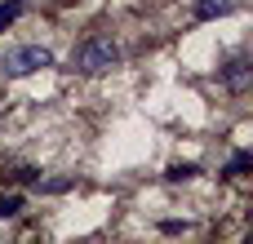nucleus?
Returning <instances> with one entry per match:
<instances>
[{
  "label": "nucleus",
  "instance_id": "20e7f679",
  "mask_svg": "<svg viewBox=\"0 0 253 244\" xmlns=\"http://www.w3.org/2000/svg\"><path fill=\"white\" fill-rule=\"evenodd\" d=\"M236 9V0H196V18L200 22H213V18H227Z\"/></svg>",
  "mask_w": 253,
  "mask_h": 244
},
{
  "label": "nucleus",
  "instance_id": "1a4fd4ad",
  "mask_svg": "<svg viewBox=\"0 0 253 244\" xmlns=\"http://www.w3.org/2000/svg\"><path fill=\"white\" fill-rule=\"evenodd\" d=\"M67 187H71V182H67V178H49V182H44V187H40V191H44V196H62V191H67Z\"/></svg>",
  "mask_w": 253,
  "mask_h": 244
},
{
  "label": "nucleus",
  "instance_id": "0eeeda50",
  "mask_svg": "<svg viewBox=\"0 0 253 244\" xmlns=\"http://www.w3.org/2000/svg\"><path fill=\"white\" fill-rule=\"evenodd\" d=\"M22 213V196H0V218H18Z\"/></svg>",
  "mask_w": 253,
  "mask_h": 244
},
{
  "label": "nucleus",
  "instance_id": "39448f33",
  "mask_svg": "<svg viewBox=\"0 0 253 244\" xmlns=\"http://www.w3.org/2000/svg\"><path fill=\"white\" fill-rule=\"evenodd\" d=\"M249 169H253V156H249V151H236V156L227 160V173H231V178H240V173H249Z\"/></svg>",
  "mask_w": 253,
  "mask_h": 244
},
{
  "label": "nucleus",
  "instance_id": "423d86ee",
  "mask_svg": "<svg viewBox=\"0 0 253 244\" xmlns=\"http://www.w3.org/2000/svg\"><path fill=\"white\" fill-rule=\"evenodd\" d=\"M196 173H200L196 164H169V173H165V178H169V182H187V178H196Z\"/></svg>",
  "mask_w": 253,
  "mask_h": 244
},
{
  "label": "nucleus",
  "instance_id": "f03ea898",
  "mask_svg": "<svg viewBox=\"0 0 253 244\" xmlns=\"http://www.w3.org/2000/svg\"><path fill=\"white\" fill-rule=\"evenodd\" d=\"M116 62H120V49H116L111 40H84V44L76 49V67H80V71H89V76L111 71Z\"/></svg>",
  "mask_w": 253,
  "mask_h": 244
},
{
  "label": "nucleus",
  "instance_id": "f257e3e1",
  "mask_svg": "<svg viewBox=\"0 0 253 244\" xmlns=\"http://www.w3.org/2000/svg\"><path fill=\"white\" fill-rule=\"evenodd\" d=\"M4 76H31V71H44V67H53V53L44 49V44H18L13 53H4Z\"/></svg>",
  "mask_w": 253,
  "mask_h": 244
},
{
  "label": "nucleus",
  "instance_id": "6e6552de",
  "mask_svg": "<svg viewBox=\"0 0 253 244\" xmlns=\"http://www.w3.org/2000/svg\"><path fill=\"white\" fill-rule=\"evenodd\" d=\"M18 13H22V0H9V4H0V31H4L9 22H18Z\"/></svg>",
  "mask_w": 253,
  "mask_h": 244
},
{
  "label": "nucleus",
  "instance_id": "7ed1b4c3",
  "mask_svg": "<svg viewBox=\"0 0 253 244\" xmlns=\"http://www.w3.org/2000/svg\"><path fill=\"white\" fill-rule=\"evenodd\" d=\"M222 80H227V89H236V93L249 89V84H253V62H249V58L227 62V67H222Z\"/></svg>",
  "mask_w": 253,
  "mask_h": 244
}]
</instances>
